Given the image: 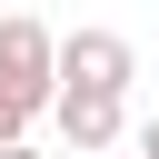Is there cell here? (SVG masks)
<instances>
[{
	"mask_svg": "<svg viewBox=\"0 0 159 159\" xmlns=\"http://www.w3.org/2000/svg\"><path fill=\"white\" fill-rule=\"evenodd\" d=\"M30 119H40V109H30L20 89H0V139H30Z\"/></svg>",
	"mask_w": 159,
	"mask_h": 159,
	"instance_id": "4",
	"label": "cell"
},
{
	"mask_svg": "<svg viewBox=\"0 0 159 159\" xmlns=\"http://www.w3.org/2000/svg\"><path fill=\"white\" fill-rule=\"evenodd\" d=\"M89 159H139V149H89Z\"/></svg>",
	"mask_w": 159,
	"mask_h": 159,
	"instance_id": "7",
	"label": "cell"
},
{
	"mask_svg": "<svg viewBox=\"0 0 159 159\" xmlns=\"http://www.w3.org/2000/svg\"><path fill=\"white\" fill-rule=\"evenodd\" d=\"M129 149H139V159H159V109L139 119V139H129Z\"/></svg>",
	"mask_w": 159,
	"mask_h": 159,
	"instance_id": "5",
	"label": "cell"
},
{
	"mask_svg": "<svg viewBox=\"0 0 159 159\" xmlns=\"http://www.w3.org/2000/svg\"><path fill=\"white\" fill-rule=\"evenodd\" d=\"M0 89H20L30 109H50L60 89V30H40L30 10H0Z\"/></svg>",
	"mask_w": 159,
	"mask_h": 159,
	"instance_id": "1",
	"label": "cell"
},
{
	"mask_svg": "<svg viewBox=\"0 0 159 159\" xmlns=\"http://www.w3.org/2000/svg\"><path fill=\"white\" fill-rule=\"evenodd\" d=\"M50 119H60V139L89 159V149H119L129 139V89H80V80H60L50 89Z\"/></svg>",
	"mask_w": 159,
	"mask_h": 159,
	"instance_id": "2",
	"label": "cell"
},
{
	"mask_svg": "<svg viewBox=\"0 0 159 159\" xmlns=\"http://www.w3.org/2000/svg\"><path fill=\"white\" fill-rule=\"evenodd\" d=\"M60 80H80V89H129L139 80V50L119 40V30H60Z\"/></svg>",
	"mask_w": 159,
	"mask_h": 159,
	"instance_id": "3",
	"label": "cell"
},
{
	"mask_svg": "<svg viewBox=\"0 0 159 159\" xmlns=\"http://www.w3.org/2000/svg\"><path fill=\"white\" fill-rule=\"evenodd\" d=\"M0 159H40V149H30V139H0Z\"/></svg>",
	"mask_w": 159,
	"mask_h": 159,
	"instance_id": "6",
	"label": "cell"
}]
</instances>
